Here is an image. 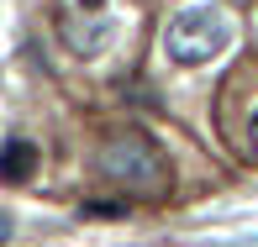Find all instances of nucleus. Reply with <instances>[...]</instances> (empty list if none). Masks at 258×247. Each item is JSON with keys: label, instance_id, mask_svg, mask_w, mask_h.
<instances>
[{"label": "nucleus", "instance_id": "4", "mask_svg": "<svg viewBox=\"0 0 258 247\" xmlns=\"http://www.w3.org/2000/svg\"><path fill=\"white\" fill-rule=\"evenodd\" d=\"M6 237H11V221H6V216H0V242H6Z\"/></svg>", "mask_w": 258, "mask_h": 247}, {"label": "nucleus", "instance_id": "3", "mask_svg": "<svg viewBox=\"0 0 258 247\" xmlns=\"http://www.w3.org/2000/svg\"><path fill=\"white\" fill-rule=\"evenodd\" d=\"M32 169H37V147H32L27 137H11V142L0 147V179L27 184V179H32Z\"/></svg>", "mask_w": 258, "mask_h": 247}, {"label": "nucleus", "instance_id": "2", "mask_svg": "<svg viewBox=\"0 0 258 247\" xmlns=\"http://www.w3.org/2000/svg\"><path fill=\"white\" fill-rule=\"evenodd\" d=\"M100 174L111 184L137 190V195H158L163 179H169V163H163V152L148 142L143 132H121V137H111V142L100 147Z\"/></svg>", "mask_w": 258, "mask_h": 247}, {"label": "nucleus", "instance_id": "5", "mask_svg": "<svg viewBox=\"0 0 258 247\" xmlns=\"http://www.w3.org/2000/svg\"><path fill=\"white\" fill-rule=\"evenodd\" d=\"M248 137H253V152H258V116H253V132H248Z\"/></svg>", "mask_w": 258, "mask_h": 247}, {"label": "nucleus", "instance_id": "1", "mask_svg": "<svg viewBox=\"0 0 258 247\" xmlns=\"http://www.w3.org/2000/svg\"><path fill=\"white\" fill-rule=\"evenodd\" d=\"M227 42H232V27H227V11L221 6H184L163 27V53L179 68L211 63L216 53H227Z\"/></svg>", "mask_w": 258, "mask_h": 247}]
</instances>
